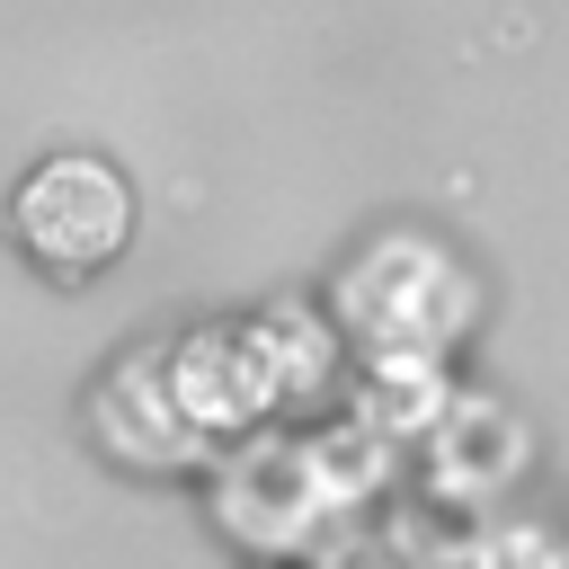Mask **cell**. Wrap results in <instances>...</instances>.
<instances>
[{"mask_svg":"<svg viewBox=\"0 0 569 569\" xmlns=\"http://www.w3.org/2000/svg\"><path fill=\"white\" fill-rule=\"evenodd\" d=\"M525 462H533V436H525V418H516L507 400H489V391H453L445 427L427 436L436 489H462V498H507V489L525 480Z\"/></svg>","mask_w":569,"mask_h":569,"instance_id":"obj_7","label":"cell"},{"mask_svg":"<svg viewBox=\"0 0 569 569\" xmlns=\"http://www.w3.org/2000/svg\"><path fill=\"white\" fill-rule=\"evenodd\" d=\"M249 329H258V347H267V373H276V409L284 418H311L338 382H347V329L329 320V302H311V293H276V302H258L249 311Z\"/></svg>","mask_w":569,"mask_h":569,"instance_id":"obj_6","label":"cell"},{"mask_svg":"<svg viewBox=\"0 0 569 569\" xmlns=\"http://www.w3.org/2000/svg\"><path fill=\"white\" fill-rule=\"evenodd\" d=\"M329 320L347 329L356 365L365 356H436L453 365L471 338H480V311H489V284L480 267L427 231V222H382L365 231L338 267H329Z\"/></svg>","mask_w":569,"mask_h":569,"instance_id":"obj_1","label":"cell"},{"mask_svg":"<svg viewBox=\"0 0 569 569\" xmlns=\"http://www.w3.org/2000/svg\"><path fill=\"white\" fill-rule=\"evenodd\" d=\"M0 231H9V249L36 284L80 293L107 267H124V249L142 231V196H133L124 160H107L89 142H53L18 169V187L0 204Z\"/></svg>","mask_w":569,"mask_h":569,"instance_id":"obj_2","label":"cell"},{"mask_svg":"<svg viewBox=\"0 0 569 569\" xmlns=\"http://www.w3.org/2000/svg\"><path fill=\"white\" fill-rule=\"evenodd\" d=\"M169 382H178L187 418H196L213 445H249V436H267V427L284 418L249 311H231V320H187V329L169 338Z\"/></svg>","mask_w":569,"mask_h":569,"instance_id":"obj_5","label":"cell"},{"mask_svg":"<svg viewBox=\"0 0 569 569\" xmlns=\"http://www.w3.org/2000/svg\"><path fill=\"white\" fill-rule=\"evenodd\" d=\"M329 507V462L302 436H249L222 445V480H213V525L249 551V560H284L311 542Z\"/></svg>","mask_w":569,"mask_h":569,"instance_id":"obj_4","label":"cell"},{"mask_svg":"<svg viewBox=\"0 0 569 569\" xmlns=\"http://www.w3.org/2000/svg\"><path fill=\"white\" fill-rule=\"evenodd\" d=\"M258 569H276V560H258Z\"/></svg>","mask_w":569,"mask_h":569,"instance_id":"obj_8","label":"cell"},{"mask_svg":"<svg viewBox=\"0 0 569 569\" xmlns=\"http://www.w3.org/2000/svg\"><path fill=\"white\" fill-rule=\"evenodd\" d=\"M89 445L133 480H187V471L222 462V445L187 418V400L169 382V338L116 347V365L89 382Z\"/></svg>","mask_w":569,"mask_h":569,"instance_id":"obj_3","label":"cell"}]
</instances>
